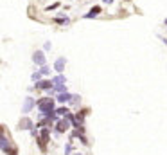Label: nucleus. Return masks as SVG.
<instances>
[{
  "label": "nucleus",
  "mask_w": 167,
  "mask_h": 155,
  "mask_svg": "<svg viewBox=\"0 0 167 155\" xmlns=\"http://www.w3.org/2000/svg\"><path fill=\"white\" fill-rule=\"evenodd\" d=\"M68 119L65 117V119H59L58 123H56V132H59V133H63V132H67L68 130Z\"/></svg>",
  "instance_id": "obj_1"
},
{
  "label": "nucleus",
  "mask_w": 167,
  "mask_h": 155,
  "mask_svg": "<svg viewBox=\"0 0 167 155\" xmlns=\"http://www.w3.org/2000/svg\"><path fill=\"white\" fill-rule=\"evenodd\" d=\"M33 61L36 65H45V54L41 53V50H36V53L33 54Z\"/></svg>",
  "instance_id": "obj_2"
},
{
  "label": "nucleus",
  "mask_w": 167,
  "mask_h": 155,
  "mask_svg": "<svg viewBox=\"0 0 167 155\" xmlns=\"http://www.w3.org/2000/svg\"><path fill=\"white\" fill-rule=\"evenodd\" d=\"M65 63H67V60H65V58H58V60H56V63H54V70L61 74V72H63V69H65Z\"/></svg>",
  "instance_id": "obj_3"
},
{
  "label": "nucleus",
  "mask_w": 167,
  "mask_h": 155,
  "mask_svg": "<svg viewBox=\"0 0 167 155\" xmlns=\"http://www.w3.org/2000/svg\"><path fill=\"white\" fill-rule=\"evenodd\" d=\"M49 141V130H41V135H40V148L45 150V144Z\"/></svg>",
  "instance_id": "obj_4"
},
{
  "label": "nucleus",
  "mask_w": 167,
  "mask_h": 155,
  "mask_svg": "<svg viewBox=\"0 0 167 155\" xmlns=\"http://www.w3.org/2000/svg\"><path fill=\"white\" fill-rule=\"evenodd\" d=\"M36 105V103H34V99L33 97H25V103H24V114H27V112H31V108H33Z\"/></svg>",
  "instance_id": "obj_5"
},
{
  "label": "nucleus",
  "mask_w": 167,
  "mask_h": 155,
  "mask_svg": "<svg viewBox=\"0 0 167 155\" xmlns=\"http://www.w3.org/2000/svg\"><path fill=\"white\" fill-rule=\"evenodd\" d=\"M36 88H41V90H47V88H52V81L49 79H41L36 83Z\"/></svg>",
  "instance_id": "obj_6"
},
{
  "label": "nucleus",
  "mask_w": 167,
  "mask_h": 155,
  "mask_svg": "<svg viewBox=\"0 0 167 155\" xmlns=\"http://www.w3.org/2000/svg\"><path fill=\"white\" fill-rule=\"evenodd\" d=\"M18 126L22 128V130H31V128H33V121L27 119V117H24L22 121H20V125H18Z\"/></svg>",
  "instance_id": "obj_7"
},
{
  "label": "nucleus",
  "mask_w": 167,
  "mask_h": 155,
  "mask_svg": "<svg viewBox=\"0 0 167 155\" xmlns=\"http://www.w3.org/2000/svg\"><path fill=\"white\" fill-rule=\"evenodd\" d=\"M99 13H101V7H99V6H93V7L90 9V11L85 15V18H93V16H97Z\"/></svg>",
  "instance_id": "obj_8"
},
{
  "label": "nucleus",
  "mask_w": 167,
  "mask_h": 155,
  "mask_svg": "<svg viewBox=\"0 0 167 155\" xmlns=\"http://www.w3.org/2000/svg\"><path fill=\"white\" fill-rule=\"evenodd\" d=\"M59 103H67V101H70L72 99V94H68V92H61V94L56 97Z\"/></svg>",
  "instance_id": "obj_9"
},
{
  "label": "nucleus",
  "mask_w": 167,
  "mask_h": 155,
  "mask_svg": "<svg viewBox=\"0 0 167 155\" xmlns=\"http://www.w3.org/2000/svg\"><path fill=\"white\" fill-rule=\"evenodd\" d=\"M65 83H67V79H65L63 74H59V76H56L54 79H52V87L54 85H65Z\"/></svg>",
  "instance_id": "obj_10"
},
{
  "label": "nucleus",
  "mask_w": 167,
  "mask_h": 155,
  "mask_svg": "<svg viewBox=\"0 0 167 155\" xmlns=\"http://www.w3.org/2000/svg\"><path fill=\"white\" fill-rule=\"evenodd\" d=\"M0 148H2L4 151H7L9 148H11V144H9V141H7L4 135H0Z\"/></svg>",
  "instance_id": "obj_11"
},
{
  "label": "nucleus",
  "mask_w": 167,
  "mask_h": 155,
  "mask_svg": "<svg viewBox=\"0 0 167 155\" xmlns=\"http://www.w3.org/2000/svg\"><path fill=\"white\" fill-rule=\"evenodd\" d=\"M38 72H40V74H41V76H47V74H49V72H50V69H49L47 65H41V69H40Z\"/></svg>",
  "instance_id": "obj_12"
},
{
  "label": "nucleus",
  "mask_w": 167,
  "mask_h": 155,
  "mask_svg": "<svg viewBox=\"0 0 167 155\" xmlns=\"http://www.w3.org/2000/svg\"><path fill=\"white\" fill-rule=\"evenodd\" d=\"M54 114H58V116H67V114H68V110H67L65 107H61V108L54 110Z\"/></svg>",
  "instance_id": "obj_13"
},
{
  "label": "nucleus",
  "mask_w": 167,
  "mask_h": 155,
  "mask_svg": "<svg viewBox=\"0 0 167 155\" xmlns=\"http://www.w3.org/2000/svg\"><path fill=\"white\" fill-rule=\"evenodd\" d=\"M52 88H54L56 92H59V94H61V92H65V90H67V87H65V85H54Z\"/></svg>",
  "instance_id": "obj_14"
},
{
  "label": "nucleus",
  "mask_w": 167,
  "mask_h": 155,
  "mask_svg": "<svg viewBox=\"0 0 167 155\" xmlns=\"http://www.w3.org/2000/svg\"><path fill=\"white\" fill-rule=\"evenodd\" d=\"M40 78H41V74H40V72H34V74H33V79H34V81H38Z\"/></svg>",
  "instance_id": "obj_15"
},
{
  "label": "nucleus",
  "mask_w": 167,
  "mask_h": 155,
  "mask_svg": "<svg viewBox=\"0 0 167 155\" xmlns=\"http://www.w3.org/2000/svg\"><path fill=\"white\" fill-rule=\"evenodd\" d=\"M70 150H72V146H70V144H67V148H65V153H70Z\"/></svg>",
  "instance_id": "obj_16"
},
{
  "label": "nucleus",
  "mask_w": 167,
  "mask_h": 155,
  "mask_svg": "<svg viewBox=\"0 0 167 155\" xmlns=\"http://www.w3.org/2000/svg\"><path fill=\"white\" fill-rule=\"evenodd\" d=\"M102 2H104V4H111V2H113V0H102Z\"/></svg>",
  "instance_id": "obj_17"
},
{
  "label": "nucleus",
  "mask_w": 167,
  "mask_h": 155,
  "mask_svg": "<svg viewBox=\"0 0 167 155\" xmlns=\"http://www.w3.org/2000/svg\"><path fill=\"white\" fill-rule=\"evenodd\" d=\"M0 135H2V126H0Z\"/></svg>",
  "instance_id": "obj_18"
},
{
  "label": "nucleus",
  "mask_w": 167,
  "mask_h": 155,
  "mask_svg": "<svg viewBox=\"0 0 167 155\" xmlns=\"http://www.w3.org/2000/svg\"><path fill=\"white\" fill-rule=\"evenodd\" d=\"M164 43H165V45H167V40H164Z\"/></svg>",
  "instance_id": "obj_19"
},
{
  "label": "nucleus",
  "mask_w": 167,
  "mask_h": 155,
  "mask_svg": "<svg viewBox=\"0 0 167 155\" xmlns=\"http://www.w3.org/2000/svg\"><path fill=\"white\" fill-rule=\"evenodd\" d=\"M165 25H167V20H165Z\"/></svg>",
  "instance_id": "obj_20"
},
{
  "label": "nucleus",
  "mask_w": 167,
  "mask_h": 155,
  "mask_svg": "<svg viewBox=\"0 0 167 155\" xmlns=\"http://www.w3.org/2000/svg\"><path fill=\"white\" fill-rule=\"evenodd\" d=\"M76 155H81V153H76Z\"/></svg>",
  "instance_id": "obj_21"
}]
</instances>
